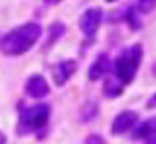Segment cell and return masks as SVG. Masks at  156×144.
<instances>
[{"label":"cell","mask_w":156,"mask_h":144,"mask_svg":"<svg viewBox=\"0 0 156 144\" xmlns=\"http://www.w3.org/2000/svg\"><path fill=\"white\" fill-rule=\"evenodd\" d=\"M42 37V25L37 22H25L9 30L0 37V52L7 57H20L27 54Z\"/></svg>","instance_id":"obj_1"},{"label":"cell","mask_w":156,"mask_h":144,"mask_svg":"<svg viewBox=\"0 0 156 144\" xmlns=\"http://www.w3.org/2000/svg\"><path fill=\"white\" fill-rule=\"evenodd\" d=\"M141 60H143V45L134 44V45L124 49L112 62L111 69L114 72V77L124 86L131 84L134 80L136 74H138Z\"/></svg>","instance_id":"obj_2"},{"label":"cell","mask_w":156,"mask_h":144,"mask_svg":"<svg viewBox=\"0 0 156 144\" xmlns=\"http://www.w3.org/2000/svg\"><path fill=\"white\" fill-rule=\"evenodd\" d=\"M51 119V106L45 102H39L34 106L24 107L19 114V122H17V134L27 136L42 131L47 126Z\"/></svg>","instance_id":"obj_3"},{"label":"cell","mask_w":156,"mask_h":144,"mask_svg":"<svg viewBox=\"0 0 156 144\" xmlns=\"http://www.w3.org/2000/svg\"><path fill=\"white\" fill-rule=\"evenodd\" d=\"M102 20V10L98 9V7H92V9L84 10V13L79 19V29H81L82 35L87 40H94L96 33L99 30V25H101Z\"/></svg>","instance_id":"obj_4"},{"label":"cell","mask_w":156,"mask_h":144,"mask_svg":"<svg viewBox=\"0 0 156 144\" xmlns=\"http://www.w3.org/2000/svg\"><path fill=\"white\" fill-rule=\"evenodd\" d=\"M24 92L32 99H42L51 94V86L42 74H32L24 84Z\"/></svg>","instance_id":"obj_5"},{"label":"cell","mask_w":156,"mask_h":144,"mask_svg":"<svg viewBox=\"0 0 156 144\" xmlns=\"http://www.w3.org/2000/svg\"><path fill=\"white\" fill-rule=\"evenodd\" d=\"M76 72H77V62L74 59H64L52 67V80L57 87H64Z\"/></svg>","instance_id":"obj_6"},{"label":"cell","mask_w":156,"mask_h":144,"mask_svg":"<svg viewBox=\"0 0 156 144\" xmlns=\"http://www.w3.org/2000/svg\"><path fill=\"white\" fill-rule=\"evenodd\" d=\"M138 122V112L134 111H122L112 119L111 124V134L112 136H121V134L131 131Z\"/></svg>","instance_id":"obj_7"},{"label":"cell","mask_w":156,"mask_h":144,"mask_svg":"<svg viewBox=\"0 0 156 144\" xmlns=\"http://www.w3.org/2000/svg\"><path fill=\"white\" fill-rule=\"evenodd\" d=\"M111 67H112V62H111L108 54H99L94 59V62H92L87 69L89 80H92V82H94V80H99L101 77H104L106 74L111 70Z\"/></svg>","instance_id":"obj_8"},{"label":"cell","mask_w":156,"mask_h":144,"mask_svg":"<svg viewBox=\"0 0 156 144\" xmlns=\"http://www.w3.org/2000/svg\"><path fill=\"white\" fill-rule=\"evenodd\" d=\"M67 32V27H66L64 22H54L51 23V27L47 29V39H45L44 45H42V50H49L62 39Z\"/></svg>","instance_id":"obj_9"},{"label":"cell","mask_w":156,"mask_h":144,"mask_svg":"<svg viewBox=\"0 0 156 144\" xmlns=\"http://www.w3.org/2000/svg\"><path fill=\"white\" fill-rule=\"evenodd\" d=\"M154 136H156V116L143 121L141 124H138L136 129L133 131L131 137L136 141H141V139H151Z\"/></svg>","instance_id":"obj_10"},{"label":"cell","mask_w":156,"mask_h":144,"mask_svg":"<svg viewBox=\"0 0 156 144\" xmlns=\"http://www.w3.org/2000/svg\"><path fill=\"white\" fill-rule=\"evenodd\" d=\"M122 92H124V84L119 82L118 79H112V77H109V79L104 80V84H102V94H104L106 99H116V97L122 96Z\"/></svg>","instance_id":"obj_11"},{"label":"cell","mask_w":156,"mask_h":144,"mask_svg":"<svg viewBox=\"0 0 156 144\" xmlns=\"http://www.w3.org/2000/svg\"><path fill=\"white\" fill-rule=\"evenodd\" d=\"M99 114V107L96 100H87L84 106L81 107V112H79V117H81V122H91L98 117Z\"/></svg>","instance_id":"obj_12"},{"label":"cell","mask_w":156,"mask_h":144,"mask_svg":"<svg viewBox=\"0 0 156 144\" xmlns=\"http://www.w3.org/2000/svg\"><path fill=\"white\" fill-rule=\"evenodd\" d=\"M134 9L138 10L139 15H148L156 9V0H138Z\"/></svg>","instance_id":"obj_13"},{"label":"cell","mask_w":156,"mask_h":144,"mask_svg":"<svg viewBox=\"0 0 156 144\" xmlns=\"http://www.w3.org/2000/svg\"><path fill=\"white\" fill-rule=\"evenodd\" d=\"M86 144H108V142H106V139L102 136H99V134H91V136L86 139Z\"/></svg>","instance_id":"obj_14"},{"label":"cell","mask_w":156,"mask_h":144,"mask_svg":"<svg viewBox=\"0 0 156 144\" xmlns=\"http://www.w3.org/2000/svg\"><path fill=\"white\" fill-rule=\"evenodd\" d=\"M146 107H148V109H156V92L149 97V100L146 102Z\"/></svg>","instance_id":"obj_15"},{"label":"cell","mask_w":156,"mask_h":144,"mask_svg":"<svg viewBox=\"0 0 156 144\" xmlns=\"http://www.w3.org/2000/svg\"><path fill=\"white\" fill-rule=\"evenodd\" d=\"M62 0H44L45 5H57V3H61Z\"/></svg>","instance_id":"obj_16"},{"label":"cell","mask_w":156,"mask_h":144,"mask_svg":"<svg viewBox=\"0 0 156 144\" xmlns=\"http://www.w3.org/2000/svg\"><path fill=\"white\" fill-rule=\"evenodd\" d=\"M0 144H7V136L0 131Z\"/></svg>","instance_id":"obj_17"},{"label":"cell","mask_w":156,"mask_h":144,"mask_svg":"<svg viewBox=\"0 0 156 144\" xmlns=\"http://www.w3.org/2000/svg\"><path fill=\"white\" fill-rule=\"evenodd\" d=\"M148 144H156V136L154 137H151V139H149V142Z\"/></svg>","instance_id":"obj_18"},{"label":"cell","mask_w":156,"mask_h":144,"mask_svg":"<svg viewBox=\"0 0 156 144\" xmlns=\"http://www.w3.org/2000/svg\"><path fill=\"white\" fill-rule=\"evenodd\" d=\"M106 2H109V3H111V2H116V0H106Z\"/></svg>","instance_id":"obj_19"}]
</instances>
